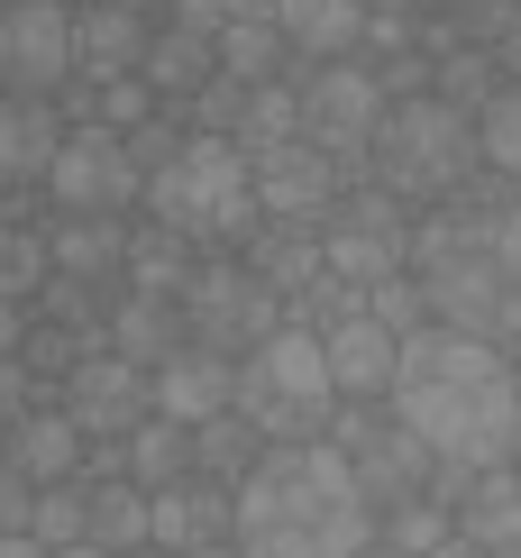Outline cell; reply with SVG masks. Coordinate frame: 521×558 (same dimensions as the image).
Listing matches in <instances>:
<instances>
[{
    "mask_svg": "<svg viewBox=\"0 0 521 558\" xmlns=\"http://www.w3.org/2000/svg\"><path fill=\"white\" fill-rule=\"evenodd\" d=\"M494 64H504V74L521 83V19H512V37H504V46H494Z\"/></svg>",
    "mask_w": 521,
    "mask_h": 558,
    "instance_id": "bcb514c9",
    "label": "cell"
},
{
    "mask_svg": "<svg viewBox=\"0 0 521 558\" xmlns=\"http://www.w3.org/2000/svg\"><path fill=\"white\" fill-rule=\"evenodd\" d=\"M283 137H302V110H293V83H247L239 101V129H229V147L239 156H266Z\"/></svg>",
    "mask_w": 521,
    "mask_h": 558,
    "instance_id": "1f68e13d",
    "label": "cell"
},
{
    "mask_svg": "<svg viewBox=\"0 0 521 558\" xmlns=\"http://www.w3.org/2000/svg\"><path fill=\"white\" fill-rule=\"evenodd\" d=\"M375 541V504L358 495L329 439L266 449L229 485V549L239 558H358Z\"/></svg>",
    "mask_w": 521,
    "mask_h": 558,
    "instance_id": "7a4b0ae2",
    "label": "cell"
},
{
    "mask_svg": "<svg viewBox=\"0 0 521 558\" xmlns=\"http://www.w3.org/2000/svg\"><path fill=\"white\" fill-rule=\"evenodd\" d=\"M120 476L147 485V495H156V485H183V476H193V430H183V422H156V412H147V422L120 439Z\"/></svg>",
    "mask_w": 521,
    "mask_h": 558,
    "instance_id": "4316f807",
    "label": "cell"
},
{
    "mask_svg": "<svg viewBox=\"0 0 521 558\" xmlns=\"http://www.w3.org/2000/svg\"><path fill=\"white\" fill-rule=\"evenodd\" d=\"M229 412L266 430V449H293V439H320L339 393H329V366H320V339L283 320L275 339H256L239 366H229Z\"/></svg>",
    "mask_w": 521,
    "mask_h": 558,
    "instance_id": "3957f363",
    "label": "cell"
},
{
    "mask_svg": "<svg viewBox=\"0 0 521 558\" xmlns=\"http://www.w3.org/2000/svg\"><path fill=\"white\" fill-rule=\"evenodd\" d=\"M183 558H239V549H229V541H210V549H183Z\"/></svg>",
    "mask_w": 521,
    "mask_h": 558,
    "instance_id": "7dc6e473",
    "label": "cell"
},
{
    "mask_svg": "<svg viewBox=\"0 0 521 558\" xmlns=\"http://www.w3.org/2000/svg\"><path fill=\"white\" fill-rule=\"evenodd\" d=\"M385 403L439 468H512V403H521V385H512V366L494 357V339L412 330L393 348Z\"/></svg>",
    "mask_w": 521,
    "mask_h": 558,
    "instance_id": "6da1fadb",
    "label": "cell"
},
{
    "mask_svg": "<svg viewBox=\"0 0 521 558\" xmlns=\"http://www.w3.org/2000/svg\"><path fill=\"white\" fill-rule=\"evenodd\" d=\"M0 83H10V101H46L74 83V10L64 0H0Z\"/></svg>",
    "mask_w": 521,
    "mask_h": 558,
    "instance_id": "8fae6325",
    "label": "cell"
},
{
    "mask_svg": "<svg viewBox=\"0 0 521 558\" xmlns=\"http://www.w3.org/2000/svg\"><path fill=\"white\" fill-rule=\"evenodd\" d=\"M239 101H247V83L210 74V83L193 92V120H202V137H229V129H239Z\"/></svg>",
    "mask_w": 521,
    "mask_h": 558,
    "instance_id": "ab89813d",
    "label": "cell"
},
{
    "mask_svg": "<svg viewBox=\"0 0 521 558\" xmlns=\"http://www.w3.org/2000/svg\"><path fill=\"white\" fill-rule=\"evenodd\" d=\"M101 348L156 376L174 348H193V330H183V302H174V293H120V302L101 312Z\"/></svg>",
    "mask_w": 521,
    "mask_h": 558,
    "instance_id": "9a60e30c",
    "label": "cell"
},
{
    "mask_svg": "<svg viewBox=\"0 0 521 558\" xmlns=\"http://www.w3.org/2000/svg\"><path fill=\"white\" fill-rule=\"evenodd\" d=\"M83 513H92V531H83L92 549H110V558H120V549H147V485L101 476V485L83 495Z\"/></svg>",
    "mask_w": 521,
    "mask_h": 558,
    "instance_id": "83f0119b",
    "label": "cell"
},
{
    "mask_svg": "<svg viewBox=\"0 0 521 558\" xmlns=\"http://www.w3.org/2000/svg\"><path fill=\"white\" fill-rule=\"evenodd\" d=\"M83 110H92V129H120V137H129L137 120H156V92L137 83V74H120V83H92Z\"/></svg>",
    "mask_w": 521,
    "mask_h": 558,
    "instance_id": "74e56055",
    "label": "cell"
},
{
    "mask_svg": "<svg viewBox=\"0 0 521 558\" xmlns=\"http://www.w3.org/2000/svg\"><path fill=\"white\" fill-rule=\"evenodd\" d=\"M0 558H56V549H37L28 531H0Z\"/></svg>",
    "mask_w": 521,
    "mask_h": 558,
    "instance_id": "f6af8a7d",
    "label": "cell"
},
{
    "mask_svg": "<svg viewBox=\"0 0 521 558\" xmlns=\"http://www.w3.org/2000/svg\"><path fill=\"white\" fill-rule=\"evenodd\" d=\"M494 220V257H504V302H512V339H521V211H485Z\"/></svg>",
    "mask_w": 521,
    "mask_h": 558,
    "instance_id": "60d3db41",
    "label": "cell"
},
{
    "mask_svg": "<svg viewBox=\"0 0 521 558\" xmlns=\"http://www.w3.org/2000/svg\"><path fill=\"white\" fill-rule=\"evenodd\" d=\"M147 366L110 357V348H92V357L64 376V422H74L83 439H129L137 422H147Z\"/></svg>",
    "mask_w": 521,
    "mask_h": 558,
    "instance_id": "5bb4252c",
    "label": "cell"
},
{
    "mask_svg": "<svg viewBox=\"0 0 521 558\" xmlns=\"http://www.w3.org/2000/svg\"><path fill=\"white\" fill-rule=\"evenodd\" d=\"M46 193L64 202V220H120L147 183H137L129 166V147H120V129H64V147H56V166H46Z\"/></svg>",
    "mask_w": 521,
    "mask_h": 558,
    "instance_id": "30bf717a",
    "label": "cell"
},
{
    "mask_svg": "<svg viewBox=\"0 0 521 558\" xmlns=\"http://www.w3.org/2000/svg\"><path fill=\"white\" fill-rule=\"evenodd\" d=\"M129 10H174V0H129Z\"/></svg>",
    "mask_w": 521,
    "mask_h": 558,
    "instance_id": "f5cc1de1",
    "label": "cell"
},
{
    "mask_svg": "<svg viewBox=\"0 0 521 558\" xmlns=\"http://www.w3.org/2000/svg\"><path fill=\"white\" fill-rule=\"evenodd\" d=\"M476 156H485L494 174H512V183H521V83H504V92L476 110Z\"/></svg>",
    "mask_w": 521,
    "mask_h": 558,
    "instance_id": "836d02e7",
    "label": "cell"
},
{
    "mask_svg": "<svg viewBox=\"0 0 521 558\" xmlns=\"http://www.w3.org/2000/svg\"><path fill=\"white\" fill-rule=\"evenodd\" d=\"M402 257H412V220H402L393 193H348L329 202L320 220V275H339V284H385V275H402Z\"/></svg>",
    "mask_w": 521,
    "mask_h": 558,
    "instance_id": "ba28073f",
    "label": "cell"
},
{
    "mask_svg": "<svg viewBox=\"0 0 521 558\" xmlns=\"http://www.w3.org/2000/svg\"><path fill=\"white\" fill-rule=\"evenodd\" d=\"M183 137H193V129H183V120H137V129L120 137V147H129V166H137V183L174 166V156H183Z\"/></svg>",
    "mask_w": 521,
    "mask_h": 558,
    "instance_id": "f35d334b",
    "label": "cell"
},
{
    "mask_svg": "<svg viewBox=\"0 0 521 558\" xmlns=\"http://www.w3.org/2000/svg\"><path fill=\"white\" fill-rule=\"evenodd\" d=\"M147 541L156 549H210V541H229V485H210V476H183V485H156L147 495Z\"/></svg>",
    "mask_w": 521,
    "mask_h": 558,
    "instance_id": "ac0fdd59",
    "label": "cell"
},
{
    "mask_svg": "<svg viewBox=\"0 0 521 558\" xmlns=\"http://www.w3.org/2000/svg\"><path fill=\"white\" fill-rule=\"evenodd\" d=\"M46 275H56L46 239H37V229H19V220H0V302H37Z\"/></svg>",
    "mask_w": 521,
    "mask_h": 558,
    "instance_id": "e575fe53",
    "label": "cell"
},
{
    "mask_svg": "<svg viewBox=\"0 0 521 558\" xmlns=\"http://www.w3.org/2000/svg\"><path fill=\"white\" fill-rule=\"evenodd\" d=\"M210 56H220L229 83H283V56H293V46H283V28L266 10H229L220 37H210Z\"/></svg>",
    "mask_w": 521,
    "mask_h": 558,
    "instance_id": "d4e9b609",
    "label": "cell"
},
{
    "mask_svg": "<svg viewBox=\"0 0 521 558\" xmlns=\"http://www.w3.org/2000/svg\"><path fill=\"white\" fill-rule=\"evenodd\" d=\"M375 541L402 549V558H439L448 541H458V522H448L431 495H412V504H393V513H385V531H375Z\"/></svg>",
    "mask_w": 521,
    "mask_h": 558,
    "instance_id": "d6a6232c",
    "label": "cell"
},
{
    "mask_svg": "<svg viewBox=\"0 0 521 558\" xmlns=\"http://www.w3.org/2000/svg\"><path fill=\"white\" fill-rule=\"evenodd\" d=\"M358 558H402V549H385V541H366V549H358Z\"/></svg>",
    "mask_w": 521,
    "mask_h": 558,
    "instance_id": "681fc988",
    "label": "cell"
},
{
    "mask_svg": "<svg viewBox=\"0 0 521 558\" xmlns=\"http://www.w3.org/2000/svg\"><path fill=\"white\" fill-rule=\"evenodd\" d=\"M137 56H147V10H129V0L74 10V74L83 83H120V74H137Z\"/></svg>",
    "mask_w": 521,
    "mask_h": 558,
    "instance_id": "d6986e66",
    "label": "cell"
},
{
    "mask_svg": "<svg viewBox=\"0 0 521 558\" xmlns=\"http://www.w3.org/2000/svg\"><path fill=\"white\" fill-rule=\"evenodd\" d=\"M147 403H156V422H183V430L220 422V412H229V357H210V348H174V357L147 376Z\"/></svg>",
    "mask_w": 521,
    "mask_h": 558,
    "instance_id": "2e32d148",
    "label": "cell"
},
{
    "mask_svg": "<svg viewBox=\"0 0 521 558\" xmlns=\"http://www.w3.org/2000/svg\"><path fill=\"white\" fill-rule=\"evenodd\" d=\"M339 156H320L312 137H283V147L247 156V193H256V220H329L339 202Z\"/></svg>",
    "mask_w": 521,
    "mask_h": 558,
    "instance_id": "4fadbf2b",
    "label": "cell"
},
{
    "mask_svg": "<svg viewBox=\"0 0 521 558\" xmlns=\"http://www.w3.org/2000/svg\"><path fill=\"white\" fill-rule=\"evenodd\" d=\"M0 468H19L28 485H74V468H83V430L64 422V412H19V422L0 430Z\"/></svg>",
    "mask_w": 521,
    "mask_h": 558,
    "instance_id": "44dd1931",
    "label": "cell"
},
{
    "mask_svg": "<svg viewBox=\"0 0 521 558\" xmlns=\"http://www.w3.org/2000/svg\"><path fill=\"white\" fill-rule=\"evenodd\" d=\"M320 439L348 458V476H358V495L375 504V513H393V504L431 495V468H439V458L421 449V439L402 430L393 412H385V422H375V412H329V430H320Z\"/></svg>",
    "mask_w": 521,
    "mask_h": 558,
    "instance_id": "52a82bcc",
    "label": "cell"
},
{
    "mask_svg": "<svg viewBox=\"0 0 521 558\" xmlns=\"http://www.w3.org/2000/svg\"><path fill=\"white\" fill-rule=\"evenodd\" d=\"M239 266H247L275 302H302V293L320 284V220H256Z\"/></svg>",
    "mask_w": 521,
    "mask_h": 558,
    "instance_id": "e0dca14e",
    "label": "cell"
},
{
    "mask_svg": "<svg viewBox=\"0 0 521 558\" xmlns=\"http://www.w3.org/2000/svg\"><path fill=\"white\" fill-rule=\"evenodd\" d=\"M129 293H183L193 284V239H183V229H129Z\"/></svg>",
    "mask_w": 521,
    "mask_h": 558,
    "instance_id": "f1b7e54d",
    "label": "cell"
},
{
    "mask_svg": "<svg viewBox=\"0 0 521 558\" xmlns=\"http://www.w3.org/2000/svg\"><path fill=\"white\" fill-rule=\"evenodd\" d=\"M46 257H56V275H74V284H110L129 266V229L120 220H56L46 229Z\"/></svg>",
    "mask_w": 521,
    "mask_h": 558,
    "instance_id": "484cf974",
    "label": "cell"
},
{
    "mask_svg": "<svg viewBox=\"0 0 521 558\" xmlns=\"http://www.w3.org/2000/svg\"><path fill=\"white\" fill-rule=\"evenodd\" d=\"M494 92H504V64H494V46H448V56L431 64V101L467 110V120H476Z\"/></svg>",
    "mask_w": 521,
    "mask_h": 558,
    "instance_id": "4dcf8cb0",
    "label": "cell"
},
{
    "mask_svg": "<svg viewBox=\"0 0 521 558\" xmlns=\"http://www.w3.org/2000/svg\"><path fill=\"white\" fill-rule=\"evenodd\" d=\"M448 522H458V541H476L485 558L512 549L521 541V468H485L458 504H448Z\"/></svg>",
    "mask_w": 521,
    "mask_h": 558,
    "instance_id": "603a6c76",
    "label": "cell"
},
{
    "mask_svg": "<svg viewBox=\"0 0 521 558\" xmlns=\"http://www.w3.org/2000/svg\"><path fill=\"white\" fill-rule=\"evenodd\" d=\"M19 339H28V302H0V357H19Z\"/></svg>",
    "mask_w": 521,
    "mask_h": 558,
    "instance_id": "ee69618b",
    "label": "cell"
},
{
    "mask_svg": "<svg viewBox=\"0 0 521 558\" xmlns=\"http://www.w3.org/2000/svg\"><path fill=\"white\" fill-rule=\"evenodd\" d=\"M156 211V229H183V239H247L256 229V193H247V156L229 137H183V156L165 174H147L137 193Z\"/></svg>",
    "mask_w": 521,
    "mask_h": 558,
    "instance_id": "5b68a950",
    "label": "cell"
},
{
    "mask_svg": "<svg viewBox=\"0 0 521 558\" xmlns=\"http://www.w3.org/2000/svg\"><path fill=\"white\" fill-rule=\"evenodd\" d=\"M174 302H183V330H193V348H210V357H247L256 339H275V330H283V302L256 284L239 257L193 266V284H183Z\"/></svg>",
    "mask_w": 521,
    "mask_h": 558,
    "instance_id": "8992f818",
    "label": "cell"
},
{
    "mask_svg": "<svg viewBox=\"0 0 521 558\" xmlns=\"http://www.w3.org/2000/svg\"><path fill=\"white\" fill-rule=\"evenodd\" d=\"M92 531V513H83V495L74 485H37V513H28V541L37 549H74Z\"/></svg>",
    "mask_w": 521,
    "mask_h": 558,
    "instance_id": "8d00e7d4",
    "label": "cell"
},
{
    "mask_svg": "<svg viewBox=\"0 0 521 558\" xmlns=\"http://www.w3.org/2000/svg\"><path fill=\"white\" fill-rule=\"evenodd\" d=\"M275 28H283V46L293 56H312V64H339L348 46L366 37V0H275Z\"/></svg>",
    "mask_w": 521,
    "mask_h": 558,
    "instance_id": "7402d4cb",
    "label": "cell"
},
{
    "mask_svg": "<svg viewBox=\"0 0 521 558\" xmlns=\"http://www.w3.org/2000/svg\"><path fill=\"white\" fill-rule=\"evenodd\" d=\"M56 558H110V549H92V541H74V549H56Z\"/></svg>",
    "mask_w": 521,
    "mask_h": 558,
    "instance_id": "c3c4849f",
    "label": "cell"
},
{
    "mask_svg": "<svg viewBox=\"0 0 521 558\" xmlns=\"http://www.w3.org/2000/svg\"><path fill=\"white\" fill-rule=\"evenodd\" d=\"M28 366H19V357H0V422H19V412H28Z\"/></svg>",
    "mask_w": 521,
    "mask_h": 558,
    "instance_id": "7bdbcfd3",
    "label": "cell"
},
{
    "mask_svg": "<svg viewBox=\"0 0 521 558\" xmlns=\"http://www.w3.org/2000/svg\"><path fill=\"white\" fill-rule=\"evenodd\" d=\"M256 458H266V430L239 422V412H220V422L193 430V476H210V485H239Z\"/></svg>",
    "mask_w": 521,
    "mask_h": 558,
    "instance_id": "f546056e",
    "label": "cell"
},
{
    "mask_svg": "<svg viewBox=\"0 0 521 558\" xmlns=\"http://www.w3.org/2000/svg\"><path fill=\"white\" fill-rule=\"evenodd\" d=\"M366 156H375V193H393V202L467 193V183H476V120L431 101V92H421V101H385Z\"/></svg>",
    "mask_w": 521,
    "mask_h": 558,
    "instance_id": "277c9868",
    "label": "cell"
},
{
    "mask_svg": "<svg viewBox=\"0 0 521 558\" xmlns=\"http://www.w3.org/2000/svg\"><path fill=\"white\" fill-rule=\"evenodd\" d=\"M494 558H521V541H512V549H494Z\"/></svg>",
    "mask_w": 521,
    "mask_h": 558,
    "instance_id": "db71d44e",
    "label": "cell"
},
{
    "mask_svg": "<svg viewBox=\"0 0 521 558\" xmlns=\"http://www.w3.org/2000/svg\"><path fill=\"white\" fill-rule=\"evenodd\" d=\"M366 320H375V330H393V339L431 330V293L412 284V266H402V275H385V284H366Z\"/></svg>",
    "mask_w": 521,
    "mask_h": 558,
    "instance_id": "d590c367",
    "label": "cell"
},
{
    "mask_svg": "<svg viewBox=\"0 0 521 558\" xmlns=\"http://www.w3.org/2000/svg\"><path fill=\"white\" fill-rule=\"evenodd\" d=\"M28 513H37V485L19 468H0V531H28Z\"/></svg>",
    "mask_w": 521,
    "mask_h": 558,
    "instance_id": "b9f144b4",
    "label": "cell"
},
{
    "mask_svg": "<svg viewBox=\"0 0 521 558\" xmlns=\"http://www.w3.org/2000/svg\"><path fill=\"white\" fill-rule=\"evenodd\" d=\"M220 0H174L165 10V28H147V56H137V83L156 92V101H193V92L220 74V56H210V37H220Z\"/></svg>",
    "mask_w": 521,
    "mask_h": 558,
    "instance_id": "7c38bea8",
    "label": "cell"
},
{
    "mask_svg": "<svg viewBox=\"0 0 521 558\" xmlns=\"http://www.w3.org/2000/svg\"><path fill=\"white\" fill-rule=\"evenodd\" d=\"M293 110H302V137L348 166V156H366L375 120H385V83H375V64L339 56V64H312V74L293 83Z\"/></svg>",
    "mask_w": 521,
    "mask_h": 558,
    "instance_id": "9c48e42d",
    "label": "cell"
},
{
    "mask_svg": "<svg viewBox=\"0 0 521 558\" xmlns=\"http://www.w3.org/2000/svg\"><path fill=\"white\" fill-rule=\"evenodd\" d=\"M64 129L46 101H0V193L10 183H46V166H56Z\"/></svg>",
    "mask_w": 521,
    "mask_h": 558,
    "instance_id": "cb8c5ba5",
    "label": "cell"
},
{
    "mask_svg": "<svg viewBox=\"0 0 521 558\" xmlns=\"http://www.w3.org/2000/svg\"><path fill=\"white\" fill-rule=\"evenodd\" d=\"M512 458H521V403H512Z\"/></svg>",
    "mask_w": 521,
    "mask_h": 558,
    "instance_id": "816d5d0a",
    "label": "cell"
},
{
    "mask_svg": "<svg viewBox=\"0 0 521 558\" xmlns=\"http://www.w3.org/2000/svg\"><path fill=\"white\" fill-rule=\"evenodd\" d=\"M320 339V366H329V393L339 403H366V393H385L393 385V330H375V320L358 312V320H339V330H312Z\"/></svg>",
    "mask_w": 521,
    "mask_h": 558,
    "instance_id": "ffe728a7",
    "label": "cell"
},
{
    "mask_svg": "<svg viewBox=\"0 0 521 558\" xmlns=\"http://www.w3.org/2000/svg\"><path fill=\"white\" fill-rule=\"evenodd\" d=\"M220 10H275V0H220Z\"/></svg>",
    "mask_w": 521,
    "mask_h": 558,
    "instance_id": "f907efd6",
    "label": "cell"
}]
</instances>
